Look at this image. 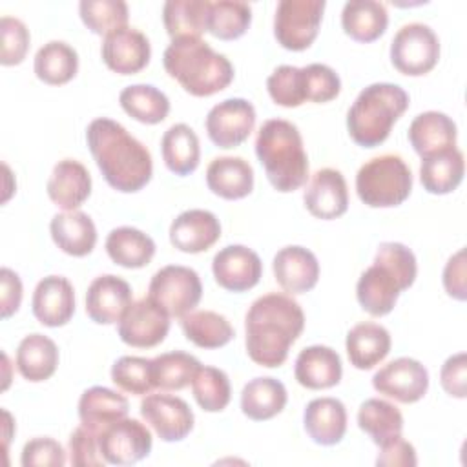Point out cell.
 <instances>
[{
    "label": "cell",
    "mask_w": 467,
    "mask_h": 467,
    "mask_svg": "<svg viewBox=\"0 0 467 467\" xmlns=\"http://www.w3.org/2000/svg\"><path fill=\"white\" fill-rule=\"evenodd\" d=\"M303 328L305 314L296 299L279 292L265 294L250 305L244 317L246 352L261 367H279Z\"/></svg>",
    "instance_id": "6da1fadb"
},
{
    "label": "cell",
    "mask_w": 467,
    "mask_h": 467,
    "mask_svg": "<svg viewBox=\"0 0 467 467\" xmlns=\"http://www.w3.org/2000/svg\"><path fill=\"white\" fill-rule=\"evenodd\" d=\"M86 140L111 188L133 193L150 182L153 173L151 153L122 124L106 117L95 119L86 130Z\"/></svg>",
    "instance_id": "7a4b0ae2"
},
{
    "label": "cell",
    "mask_w": 467,
    "mask_h": 467,
    "mask_svg": "<svg viewBox=\"0 0 467 467\" xmlns=\"http://www.w3.org/2000/svg\"><path fill=\"white\" fill-rule=\"evenodd\" d=\"M162 64L166 73L193 97H210L234 80L232 62L201 36L173 38L164 49Z\"/></svg>",
    "instance_id": "3957f363"
},
{
    "label": "cell",
    "mask_w": 467,
    "mask_h": 467,
    "mask_svg": "<svg viewBox=\"0 0 467 467\" xmlns=\"http://www.w3.org/2000/svg\"><path fill=\"white\" fill-rule=\"evenodd\" d=\"M416 272V257L410 248L394 241L381 243L372 266L361 274L356 285V296L361 308L376 317L389 314L394 308L400 292L412 286Z\"/></svg>",
    "instance_id": "277c9868"
},
{
    "label": "cell",
    "mask_w": 467,
    "mask_h": 467,
    "mask_svg": "<svg viewBox=\"0 0 467 467\" xmlns=\"http://www.w3.org/2000/svg\"><path fill=\"white\" fill-rule=\"evenodd\" d=\"M255 153L277 192H294L306 182L308 157L296 124L285 119L263 122L255 139Z\"/></svg>",
    "instance_id": "5b68a950"
},
{
    "label": "cell",
    "mask_w": 467,
    "mask_h": 467,
    "mask_svg": "<svg viewBox=\"0 0 467 467\" xmlns=\"http://www.w3.org/2000/svg\"><path fill=\"white\" fill-rule=\"evenodd\" d=\"M407 108L409 95L401 86L390 82L370 84L359 91L347 113L348 135L363 148L379 146Z\"/></svg>",
    "instance_id": "8992f818"
},
{
    "label": "cell",
    "mask_w": 467,
    "mask_h": 467,
    "mask_svg": "<svg viewBox=\"0 0 467 467\" xmlns=\"http://www.w3.org/2000/svg\"><path fill=\"white\" fill-rule=\"evenodd\" d=\"M412 190V173L407 162L394 153L367 161L356 173L358 197L370 208L401 204Z\"/></svg>",
    "instance_id": "52a82bcc"
},
{
    "label": "cell",
    "mask_w": 467,
    "mask_h": 467,
    "mask_svg": "<svg viewBox=\"0 0 467 467\" xmlns=\"http://www.w3.org/2000/svg\"><path fill=\"white\" fill-rule=\"evenodd\" d=\"M202 296L199 274L193 268L181 265H168L157 270L148 286L151 297L170 317H182L192 312Z\"/></svg>",
    "instance_id": "ba28073f"
},
{
    "label": "cell",
    "mask_w": 467,
    "mask_h": 467,
    "mask_svg": "<svg viewBox=\"0 0 467 467\" xmlns=\"http://www.w3.org/2000/svg\"><path fill=\"white\" fill-rule=\"evenodd\" d=\"M438 58L440 40L427 24H405L390 42V62L403 75H425L438 64Z\"/></svg>",
    "instance_id": "9c48e42d"
},
{
    "label": "cell",
    "mask_w": 467,
    "mask_h": 467,
    "mask_svg": "<svg viewBox=\"0 0 467 467\" xmlns=\"http://www.w3.org/2000/svg\"><path fill=\"white\" fill-rule=\"evenodd\" d=\"M325 0H281L275 7V40L290 51H303L316 40Z\"/></svg>",
    "instance_id": "30bf717a"
},
{
    "label": "cell",
    "mask_w": 467,
    "mask_h": 467,
    "mask_svg": "<svg viewBox=\"0 0 467 467\" xmlns=\"http://www.w3.org/2000/svg\"><path fill=\"white\" fill-rule=\"evenodd\" d=\"M151 432L135 418H122L99 434V449L106 463L131 465L151 451Z\"/></svg>",
    "instance_id": "8fae6325"
},
{
    "label": "cell",
    "mask_w": 467,
    "mask_h": 467,
    "mask_svg": "<svg viewBox=\"0 0 467 467\" xmlns=\"http://www.w3.org/2000/svg\"><path fill=\"white\" fill-rule=\"evenodd\" d=\"M170 330V316L151 297L131 301L119 321V337L137 348H151L164 341Z\"/></svg>",
    "instance_id": "7c38bea8"
},
{
    "label": "cell",
    "mask_w": 467,
    "mask_h": 467,
    "mask_svg": "<svg viewBox=\"0 0 467 467\" xmlns=\"http://www.w3.org/2000/svg\"><path fill=\"white\" fill-rule=\"evenodd\" d=\"M372 387L400 403H414L429 389V372L418 359L398 358L372 376Z\"/></svg>",
    "instance_id": "4fadbf2b"
},
{
    "label": "cell",
    "mask_w": 467,
    "mask_h": 467,
    "mask_svg": "<svg viewBox=\"0 0 467 467\" xmlns=\"http://www.w3.org/2000/svg\"><path fill=\"white\" fill-rule=\"evenodd\" d=\"M255 126V109L246 99H226L206 115V133L219 148H235Z\"/></svg>",
    "instance_id": "5bb4252c"
},
{
    "label": "cell",
    "mask_w": 467,
    "mask_h": 467,
    "mask_svg": "<svg viewBox=\"0 0 467 467\" xmlns=\"http://www.w3.org/2000/svg\"><path fill=\"white\" fill-rule=\"evenodd\" d=\"M140 416L162 441H181L193 429L190 405L171 394H148L140 401Z\"/></svg>",
    "instance_id": "9a60e30c"
},
{
    "label": "cell",
    "mask_w": 467,
    "mask_h": 467,
    "mask_svg": "<svg viewBox=\"0 0 467 467\" xmlns=\"http://www.w3.org/2000/svg\"><path fill=\"white\" fill-rule=\"evenodd\" d=\"M212 272L217 285L224 290L244 292L259 283L263 263L252 248L243 244H228L213 255Z\"/></svg>",
    "instance_id": "2e32d148"
},
{
    "label": "cell",
    "mask_w": 467,
    "mask_h": 467,
    "mask_svg": "<svg viewBox=\"0 0 467 467\" xmlns=\"http://www.w3.org/2000/svg\"><path fill=\"white\" fill-rule=\"evenodd\" d=\"M100 55L104 64L119 75H133L150 62L148 36L135 27H120L104 36Z\"/></svg>",
    "instance_id": "e0dca14e"
},
{
    "label": "cell",
    "mask_w": 467,
    "mask_h": 467,
    "mask_svg": "<svg viewBox=\"0 0 467 467\" xmlns=\"http://www.w3.org/2000/svg\"><path fill=\"white\" fill-rule=\"evenodd\" d=\"M131 305V286L119 275L104 274L91 281L86 292V314L100 325L120 321Z\"/></svg>",
    "instance_id": "ac0fdd59"
},
{
    "label": "cell",
    "mask_w": 467,
    "mask_h": 467,
    "mask_svg": "<svg viewBox=\"0 0 467 467\" xmlns=\"http://www.w3.org/2000/svg\"><path fill=\"white\" fill-rule=\"evenodd\" d=\"M303 201L306 210L317 219L328 221L343 215L348 208L345 177L334 168L317 170L303 193Z\"/></svg>",
    "instance_id": "d6986e66"
},
{
    "label": "cell",
    "mask_w": 467,
    "mask_h": 467,
    "mask_svg": "<svg viewBox=\"0 0 467 467\" xmlns=\"http://www.w3.org/2000/svg\"><path fill=\"white\" fill-rule=\"evenodd\" d=\"M33 316L46 327L66 325L75 312L73 285L62 275H47L38 281L31 297Z\"/></svg>",
    "instance_id": "ffe728a7"
},
{
    "label": "cell",
    "mask_w": 467,
    "mask_h": 467,
    "mask_svg": "<svg viewBox=\"0 0 467 467\" xmlns=\"http://www.w3.org/2000/svg\"><path fill=\"white\" fill-rule=\"evenodd\" d=\"M274 275L277 285L288 294H303L316 286L319 279L317 257L305 246H285L274 255Z\"/></svg>",
    "instance_id": "44dd1931"
},
{
    "label": "cell",
    "mask_w": 467,
    "mask_h": 467,
    "mask_svg": "<svg viewBox=\"0 0 467 467\" xmlns=\"http://www.w3.org/2000/svg\"><path fill=\"white\" fill-rule=\"evenodd\" d=\"M221 237L219 219L208 210H186L170 226L171 244L186 254H199L213 246Z\"/></svg>",
    "instance_id": "7402d4cb"
},
{
    "label": "cell",
    "mask_w": 467,
    "mask_h": 467,
    "mask_svg": "<svg viewBox=\"0 0 467 467\" xmlns=\"http://www.w3.org/2000/svg\"><path fill=\"white\" fill-rule=\"evenodd\" d=\"M46 190L58 208L77 210L91 193V175L82 162L62 159L55 164Z\"/></svg>",
    "instance_id": "603a6c76"
},
{
    "label": "cell",
    "mask_w": 467,
    "mask_h": 467,
    "mask_svg": "<svg viewBox=\"0 0 467 467\" xmlns=\"http://www.w3.org/2000/svg\"><path fill=\"white\" fill-rule=\"evenodd\" d=\"M343 374L339 354L325 345H312L299 352L294 367V376L299 385L321 390L339 383Z\"/></svg>",
    "instance_id": "cb8c5ba5"
},
{
    "label": "cell",
    "mask_w": 467,
    "mask_h": 467,
    "mask_svg": "<svg viewBox=\"0 0 467 467\" xmlns=\"http://www.w3.org/2000/svg\"><path fill=\"white\" fill-rule=\"evenodd\" d=\"M456 124L441 111H423L409 126V142L420 157L456 146Z\"/></svg>",
    "instance_id": "d4e9b609"
},
{
    "label": "cell",
    "mask_w": 467,
    "mask_h": 467,
    "mask_svg": "<svg viewBox=\"0 0 467 467\" xmlns=\"http://www.w3.org/2000/svg\"><path fill=\"white\" fill-rule=\"evenodd\" d=\"M128 400L106 387H91L82 392L78 400L80 425L97 436L111 423L128 416Z\"/></svg>",
    "instance_id": "484cf974"
},
{
    "label": "cell",
    "mask_w": 467,
    "mask_h": 467,
    "mask_svg": "<svg viewBox=\"0 0 467 467\" xmlns=\"http://www.w3.org/2000/svg\"><path fill=\"white\" fill-rule=\"evenodd\" d=\"M206 184L223 199H243L254 188V170L243 157H215L206 168Z\"/></svg>",
    "instance_id": "4316f807"
},
{
    "label": "cell",
    "mask_w": 467,
    "mask_h": 467,
    "mask_svg": "<svg viewBox=\"0 0 467 467\" xmlns=\"http://www.w3.org/2000/svg\"><path fill=\"white\" fill-rule=\"evenodd\" d=\"M306 434L319 445H336L347 431L345 405L336 398L312 400L303 414Z\"/></svg>",
    "instance_id": "83f0119b"
},
{
    "label": "cell",
    "mask_w": 467,
    "mask_h": 467,
    "mask_svg": "<svg viewBox=\"0 0 467 467\" xmlns=\"http://www.w3.org/2000/svg\"><path fill=\"white\" fill-rule=\"evenodd\" d=\"M51 237L55 244L73 255L84 257L88 255L97 243V228L91 217L80 210H69L57 213L49 224Z\"/></svg>",
    "instance_id": "f1b7e54d"
},
{
    "label": "cell",
    "mask_w": 467,
    "mask_h": 467,
    "mask_svg": "<svg viewBox=\"0 0 467 467\" xmlns=\"http://www.w3.org/2000/svg\"><path fill=\"white\" fill-rule=\"evenodd\" d=\"M347 354L359 370H368L383 361L390 350V334L379 323H358L347 334Z\"/></svg>",
    "instance_id": "f546056e"
},
{
    "label": "cell",
    "mask_w": 467,
    "mask_h": 467,
    "mask_svg": "<svg viewBox=\"0 0 467 467\" xmlns=\"http://www.w3.org/2000/svg\"><path fill=\"white\" fill-rule=\"evenodd\" d=\"M463 153L454 146L427 157H421L420 181L429 193L443 195L458 188L463 179Z\"/></svg>",
    "instance_id": "4dcf8cb0"
},
{
    "label": "cell",
    "mask_w": 467,
    "mask_h": 467,
    "mask_svg": "<svg viewBox=\"0 0 467 467\" xmlns=\"http://www.w3.org/2000/svg\"><path fill=\"white\" fill-rule=\"evenodd\" d=\"M285 385L275 378H254L241 392V410L254 421H265L277 416L286 405Z\"/></svg>",
    "instance_id": "1f68e13d"
},
{
    "label": "cell",
    "mask_w": 467,
    "mask_h": 467,
    "mask_svg": "<svg viewBox=\"0 0 467 467\" xmlns=\"http://www.w3.org/2000/svg\"><path fill=\"white\" fill-rule=\"evenodd\" d=\"M389 24L385 4L378 0H350L343 5L341 26L345 33L358 42L379 38Z\"/></svg>",
    "instance_id": "d6a6232c"
},
{
    "label": "cell",
    "mask_w": 467,
    "mask_h": 467,
    "mask_svg": "<svg viewBox=\"0 0 467 467\" xmlns=\"http://www.w3.org/2000/svg\"><path fill=\"white\" fill-rule=\"evenodd\" d=\"M106 252L115 265L124 268H142L151 261L155 243L139 228L119 226L108 234Z\"/></svg>",
    "instance_id": "836d02e7"
},
{
    "label": "cell",
    "mask_w": 467,
    "mask_h": 467,
    "mask_svg": "<svg viewBox=\"0 0 467 467\" xmlns=\"http://www.w3.org/2000/svg\"><path fill=\"white\" fill-rule=\"evenodd\" d=\"M58 365V348L44 334L26 336L16 348V368L27 381L51 378Z\"/></svg>",
    "instance_id": "e575fe53"
},
{
    "label": "cell",
    "mask_w": 467,
    "mask_h": 467,
    "mask_svg": "<svg viewBox=\"0 0 467 467\" xmlns=\"http://www.w3.org/2000/svg\"><path fill=\"white\" fill-rule=\"evenodd\" d=\"M161 151L166 168L175 175H188L199 166V137L184 122L173 124L164 131L161 139Z\"/></svg>",
    "instance_id": "d590c367"
},
{
    "label": "cell",
    "mask_w": 467,
    "mask_h": 467,
    "mask_svg": "<svg viewBox=\"0 0 467 467\" xmlns=\"http://www.w3.org/2000/svg\"><path fill=\"white\" fill-rule=\"evenodd\" d=\"M358 425L367 432L372 441L379 447L389 440L396 438L403 431V416L396 405L390 401L370 398L359 405Z\"/></svg>",
    "instance_id": "8d00e7d4"
},
{
    "label": "cell",
    "mask_w": 467,
    "mask_h": 467,
    "mask_svg": "<svg viewBox=\"0 0 467 467\" xmlns=\"http://www.w3.org/2000/svg\"><path fill=\"white\" fill-rule=\"evenodd\" d=\"M181 328L201 348H219L234 337L230 321L213 310H192L181 317Z\"/></svg>",
    "instance_id": "74e56055"
},
{
    "label": "cell",
    "mask_w": 467,
    "mask_h": 467,
    "mask_svg": "<svg viewBox=\"0 0 467 467\" xmlns=\"http://www.w3.org/2000/svg\"><path fill=\"white\" fill-rule=\"evenodd\" d=\"M77 69L78 55L69 44L62 40H51L44 44L35 55V73L46 84H66L77 75Z\"/></svg>",
    "instance_id": "f35d334b"
},
{
    "label": "cell",
    "mask_w": 467,
    "mask_h": 467,
    "mask_svg": "<svg viewBox=\"0 0 467 467\" xmlns=\"http://www.w3.org/2000/svg\"><path fill=\"white\" fill-rule=\"evenodd\" d=\"M208 9L210 0H168L162 7V20L171 40L201 36L206 31Z\"/></svg>",
    "instance_id": "ab89813d"
},
{
    "label": "cell",
    "mask_w": 467,
    "mask_h": 467,
    "mask_svg": "<svg viewBox=\"0 0 467 467\" xmlns=\"http://www.w3.org/2000/svg\"><path fill=\"white\" fill-rule=\"evenodd\" d=\"M119 102L122 109L139 122L157 124L170 113L168 97L151 84H133L120 91Z\"/></svg>",
    "instance_id": "60d3db41"
},
{
    "label": "cell",
    "mask_w": 467,
    "mask_h": 467,
    "mask_svg": "<svg viewBox=\"0 0 467 467\" xmlns=\"http://www.w3.org/2000/svg\"><path fill=\"white\" fill-rule=\"evenodd\" d=\"M199 367V359L188 352H164L151 359L153 387L162 390H181L192 383Z\"/></svg>",
    "instance_id": "b9f144b4"
},
{
    "label": "cell",
    "mask_w": 467,
    "mask_h": 467,
    "mask_svg": "<svg viewBox=\"0 0 467 467\" xmlns=\"http://www.w3.org/2000/svg\"><path fill=\"white\" fill-rule=\"evenodd\" d=\"M252 22V9L241 0L210 2L206 31L221 40H234L244 35Z\"/></svg>",
    "instance_id": "7bdbcfd3"
},
{
    "label": "cell",
    "mask_w": 467,
    "mask_h": 467,
    "mask_svg": "<svg viewBox=\"0 0 467 467\" xmlns=\"http://www.w3.org/2000/svg\"><path fill=\"white\" fill-rule=\"evenodd\" d=\"M195 401L206 412H221L230 403V379L215 367H199L192 379Z\"/></svg>",
    "instance_id": "ee69618b"
},
{
    "label": "cell",
    "mask_w": 467,
    "mask_h": 467,
    "mask_svg": "<svg viewBox=\"0 0 467 467\" xmlns=\"http://www.w3.org/2000/svg\"><path fill=\"white\" fill-rule=\"evenodd\" d=\"M84 26L97 35H109L128 24V5L122 0H82L78 4Z\"/></svg>",
    "instance_id": "f6af8a7d"
},
{
    "label": "cell",
    "mask_w": 467,
    "mask_h": 467,
    "mask_svg": "<svg viewBox=\"0 0 467 467\" xmlns=\"http://www.w3.org/2000/svg\"><path fill=\"white\" fill-rule=\"evenodd\" d=\"M111 381L124 392L148 394L153 389L151 359L139 356H122L111 367Z\"/></svg>",
    "instance_id": "bcb514c9"
},
{
    "label": "cell",
    "mask_w": 467,
    "mask_h": 467,
    "mask_svg": "<svg viewBox=\"0 0 467 467\" xmlns=\"http://www.w3.org/2000/svg\"><path fill=\"white\" fill-rule=\"evenodd\" d=\"M266 88L272 100L285 108H297L306 102L303 67L279 66L266 78Z\"/></svg>",
    "instance_id": "7dc6e473"
},
{
    "label": "cell",
    "mask_w": 467,
    "mask_h": 467,
    "mask_svg": "<svg viewBox=\"0 0 467 467\" xmlns=\"http://www.w3.org/2000/svg\"><path fill=\"white\" fill-rule=\"evenodd\" d=\"M29 29L15 16L0 18V62L4 66L20 64L29 47Z\"/></svg>",
    "instance_id": "c3c4849f"
},
{
    "label": "cell",
    "mask_w": 467,
    "mask_h": 467,
    "mask_svg": "<svg viewBox=\"0 0 467 467\" xmlns=\"http://www.w3.org/2000/svg\"><path fill=\"white\" fill-rule=\"evenodd\" d=\"M305 97L310 102H328L341 91L339 75L327 64H308L303 67Z\"/></svg>",
    "instance_id": "681fc988"
},
{
    "label": "cell",
    "mask_w": 467,
    "mask_h": 467,
    "mask_svg": "<svg viewBox=\"0 0 467 467\" xmlns=\"http://www.w3.org/2000/svg\"><path fill=\"white\" fill-rule=\"evenodd\" d=\"M69 462L75 467H100L106 463L99 449V436L84 425L69 436Z\"/></svg>",
    "instance_id": "f907efd6"
},
{
    "label": "cell",
    "mask_w": 467,
    "mask_h": 467,
    "mask_svg": "<svg viewBox=\"0 0 467 467\" xmlns=\"http://www.w3.org/2000/svg\"><path fill=\"white\" fill-rule=\"evenodd\" d=\"M20 463L24 467L33 465H64L66 451L53 438H33L22 449Z\"/></svg>",
    "instance_id": "816d5d0a"
},
{
    "label": "cell",
    "mask_w": 467,
    "mask_h": 467,
    "mask_svg": "<svg viewBox=\"0 0 467 467\" xmlns=\"http://www.w3.org/2000/svg\"><path fill=\"white\" fill-rule=\"evenodd\" d=\"M465 370H467V356L465 352H458L445 359L440 370V381L447 394L454 398H465L467 396V385H465Z\"/></svg>",
    "instance_id": "f5cc1de1"
},
{
    "label": "cell",
    "mask_w": 467,
    "mask_h": 467,
    "mask_svg": "<svg viewBox=\"0 0 467 467\" xmlns=\"http://www.w3.org/2000/svg\"><path fill=\"white\" fill-rule=\"evenodd\" d=\"M376 463L381 467H414L418 463L412 443L400 436L379 445Z\"/></svg>",
    "instance_id": "db71d44e"
},
{
    "label": "cell",
    "mask_w": 467,
    "mask_h": 467,
    "mask_svg": "<svg viewBox=\"0 0 467 467\" xmlns=\"http://www.w3.org/2000/svg\"><path fill=\"white\" fill-rule=\"evenodd\" d=\"M443 286L451 297L458 301H465L467 285H465V250L463 248H460L454 255L449 257L443 268Z\"/></svg>",
    "instance_id": "11a10c76"
},
{
    "label": "cell",
    "mask_w": 467,
    "mask_h": 467,
    "mask_svg": "<svg viewBox=\"0 0 467 467\" xmlns=\"http://www.w3.org/2000/svg\"><path fill=\"white\" fill-rule=\"evenodd\" d=\"M0 314L4 319L13 316L22 301V283L16 272L11 268L0 270Z\"/></svg>",
    "instance_id": "9f6ffc18"
}]
</instances>
